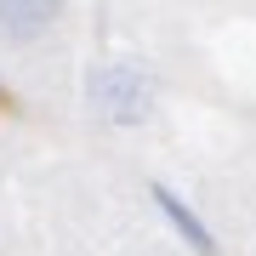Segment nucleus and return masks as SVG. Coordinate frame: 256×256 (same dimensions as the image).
Returning <instances> with one entry per match:
<instances>
[{
  "instance_id": "nucleus-3",
  "label": "nucleus",
  "mask_w": 256,
  "mask_h": 256,
  "mask_svg": "<svg viewBox=\"0 0 256 256\" xmlns=\"http://www.w3.org/2000/svg\"><path fill=\"white\" fill-rule=\"evenodd\" d=\"M154 205H160V216L176 228V239H182L194 256H216V239H210V228L200 222V210H194L188 200H176V194L165 188V182H154Z\"/></svg>"
},
{
  "instance_id": "nucleus-2",
  "label": "nucleus",
  "mask_w": 256,
  "mask_h": 256,
  "mask_svg": "<svg viewBox=\"0 0 256 256\" xmlns=\"http://www.w3.org/2000/svg\"><path fill=\"white\" fill-rule=\"evenodd\" d=\"M63 18V0H0V40L28 46Z\"/></svg>"
},
{
  "instance_id": "nucleus-1",
  "label": "nucleus",
  "mask_w": 256,
  "mask_h": 256,
  "mask_svg": "<svg viewBox=\"0 0 256 256\" xmlns=\"http://www.w3.org/2000/svg\"><path fill=\"white\" fill-rule=\"evenodd\" d=\"M86 92H92V108L102 120H114V126H142L148 114H154V74L142 63H97L92 80H86Z\"/></svg>"
}]
</instances>
